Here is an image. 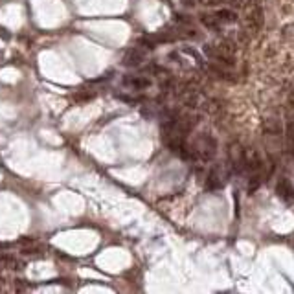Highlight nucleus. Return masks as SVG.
Returning a JSON list of instances; mask_svg holds the SVG:
<instances>
[{"mask_svg":"<svg viewBox=\"0 0 294 294\" xmlns=\"http://www.w3.org/2000/svg\"><path fill=\"white\" fill-rule=\"evenodd\" d=\"M263 26V12H261L258 6H252L246 10V15H244V22H243V28H241V35L248 34V35H254L258 34Z\"/></svg>","mask_w":294,"mask_h":294,"instance_id":"f257e3e1","label":"nucleus"},{"mask_svg":"<svg viewBox=\"0 0 294 294\" xmlns=\"http://www.w3.org/2000/svg\"><path fill=\"white\" fill-rule=\"evenodd\" d=\"M276 193L278 197L282 198L283 202L288 204V206H292L294 204V186L290 184L287 176H280L276 182Z\"/></svg>","mask_w":294,"mask_h":294,"instance_id":"f03ea898","label":"nucleus"},{"mask_svg":"<svg viewBox=\"0 0 294 294\" xmlns=\"http://www.w3.org/2000/svg\"><path fill=\"white\" fill-rule=\"evenodd\" d=\"M214 15H215V18H217L220 24H230V22H236V20H238V13L232 12L230 8H222V10H217Z\"/></svg>","mask_w":294,"mask_h":294,"instance_id":"7ed1b4c3","label":"nucleus"},{"mask_svg":"<svg viewBox=\"0 0 294 294\" xmlns=\"http://www.w3.org/2000/svg\"><path fill=\"white\" fill-rule=\"evenodd\" d=\"M124 83L130 88H134V90H142V88H147V86L151 85V81L147 80V78H142V76H132V78H125Z\"/></svg>","mask_w":294,"mask_h":294,"instance_id":"20e7f679","label":"nucleus"},{"mask_svg":"<svg viewBox=\"0 0 294 294\" xmlns=\"http://www.w3.org/2000/svg\"><path fill=\"white\" fill-rule=\"evenodd\" d=\"M142 61H144V52H142V50H136V48H132V50H129L127 54H125L124 62L127 64V66H138Z\"/></svg>","mask_w":294,"mask_h":294,"instance_id":"39448f33","label":"nucleus"},{"mask_svg":"<svg viewBox=\"0 0 294 294\" xmlns=\"http://www.w3.org/2000/svg\"><path fill=\"white\" fill-rule=\"evenodd\" d=\"M282 124H280V120L276 118H270V120H266L265 122V134L266 136H280L282 134Z\"/></svg>","mask_w":294,"mask_h":294,"instance_id":"423d86ee","label":"nucleus"}]
</instances>
